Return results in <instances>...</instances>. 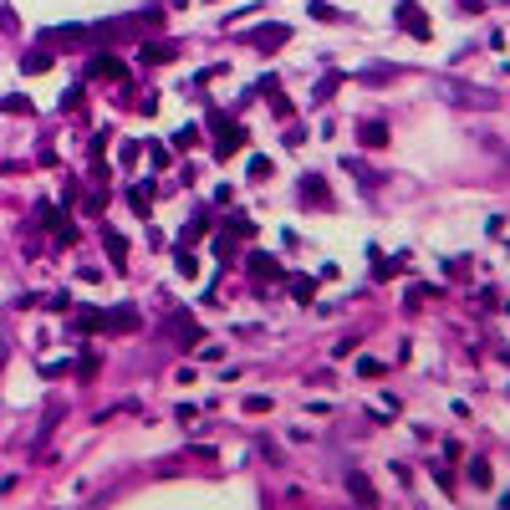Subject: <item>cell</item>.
<instances>
[{
  "instance_id": "cell-1",
  "label": "cell",
  "mask_w": 510,
  "mask_h": 510,
  "mask_svg": "<svg viewBox=\"0 0 510 510\" xmlns=\"http://www.w3.org/2000/svg\"><path fill=\"white\" fill-rule=\"evenodd\" d=\"M87 77H92V82H123V77H128V67L112 57V51H97V57L87 61Z\"/></svg>"
},
{
  "instance_id": "cell-2",
  "label": "cell",
  "mask_w": 510,
  "mask_h": 510,
  "mask_svg": "<svg viewBox=\"0 0 510 510\" xmlns=\"http://www.w3.org/2000/svg\"><path fill=\"white\" fill-rule=\"evenodd\" d=\"M398 21H403V31H409V36H418V41L434 36V31H429V21H424V10H418L413 0H398Z\"/></svg>"
},
{
  "instance_id": "cell-3",
  "label": "cell",
  "mask_w": 510,
  "mask_h": 510,
  "mask_svg": "<svg viewBox=\"0 0 510 510\" xmlns=\"http://www.w3.org/2000/svg\"><path fill=\"white\" fill-rule=\"evenodd\" d=\"M302 204L332 209V189H326V179H322V174H306V179H302Z\"/></svg>"
},
{
  "instance_id": "cell-4",
  "label": "cell",
  "mask_w": 510,
  "mask_h": 510,
  "mask_svg": "<svg viewBox=\"0 0 510 510\" xmlns=\"http://www.w3.org/2000/svg\"><path fill=\"white\" fill-rule=\"evenodd\" d=\"M174 57H179V41H148V46H138L143 67H164V61H174Z\"/></svg>"
},
{
  "instance_id": "cell-5",
  "label": "cell",
  "mask_w": 510,
  "mask_h": 510,
  "mask_svg": "<svg viewBox=\"0 0 510 510\" xmlns=\"http://www.w3.org/2000/svg\"><path fill=\"white\" fill-rule=\"evenodd\" d=\"M133 326H138V311H133V306L102 311V332H133Z\"/></svg>"
},
{
  "instance_id": "cell-6",
  "label": "cell",
  "mask_w": 510,
  "mask_h": 510,
  "mask_svg": "<svg viewBox=\"0 0 510 510\" xmlns=\"http://www.w3.org/2000/svg\"><path fill=\"white\" fill-rule=\"evenodd\" d=\"M291 41V31L286 26H260V31H251V46H260V51H276V46H286Z\"/></svg>"
},
{
  "instance_id": "cell-7",
  "label": "cell",
  "mask_w": 510,
  "mask_h": 510,
  "mask_svg": "<svg viewBox=\"0 0 510 510\" xmlns=\"http://www.w3.org/2000/svg\"><path fill=\"white\" fill-rule=\"evenodd\" d=\"M240 148H245V128H225V133L215 138V159H235Z\"/></svg>"
},
{
  "instance_id": "cell-8",
  "label": "cell",
  "mask_w": 510,
  "mask_h": 510,
  "mask_svg": "<svg viewBox=\"0 0 510 510\" xmlns=\"http://www.w3.org/2000/svg\"><path fill=\"white\" fill-rule=\"evenodd\" d=\"M347 490H352V495H357V500H362V505H377V490H373V480H368V475H362V469H347Z\"/></svg>"
},
{
  "instance_id": "cell-9",
  "label": "cell",
  "mask_w": 510,
  "mask_h": 510,
  "mask_svg": "<svg viewBox=\"0 0 510 510\" xmlns=\"http://www.w3.org/2000/svg\"><path fill=\"white\" fill-rule=\"evenodd\" d=\"M357 143H362V148H388V123H377V117H373V123H362L357 128Z\"/></svg>"
},
{
  "instance_id": "cell-10",
  "label": "cell",
  "mask_w": 510,
  "mask_h": 510,
  "mask_svg": "<svg viewBox=\"0 0 510 510\" xmlns=\"http://www.w3.org/2000/svg\"><path fill=\"white\" fill-rule=\"evenodd\" d=\"M102 240H108V255H112V266L123 271V266H128V240H123L117 230H102Z\"/></svg>"
},
{
  "instance_id": "cell-11",
  "label": "cell",
  "mask_w": 510,
  "mask_h": 510,
  "mask_svg": "<svg viewBox=\"0 0 510 510\" xmlns=\"http://www.w3.org/2000/svg\"><path fill=\"white\" fill-rule=\"evenodd\" d=\"M251 271H255V276H266V281H281V260L276 255H251Z\"/></svg>"
},
{
  "instance_id": "cell-12",
  "label": "cell",
  "mask_w": 510,
  "mask_h": 510,
  "mask_svg": "<svg viewBox=\"0 0 510 510\" xmlns=\"http://www.w3.org/2000/svg\"><path fill=\"white\" fill-rule=\"evenodd\" d=\"M174 271H179L184 281H194V276H199V260H194V255L184 251V245H179V255H174Z\"/></svg>"
},
{
  "instance_id": "cell-13",
  "label": "cell",
  "mask_w": 510,
  "mask_h": 510,
  "mask_svg": "<svg viewBox=\"0 0 510 510\" xmlns=\"http://www.w3.org/2000/svg\"><path fill=\"white\" fill-rule=\"evenodd\" d=\"M337 87H342V77H337V72H332V77H322V82H317V92H311V102H326V97L337 92Z\"/></svg>"
},
{
  "instance_id": "cell-14",
  "label": "cell",
  "mask_w": 510,
  "mask_h": 510,
  "mask_svg": "<svg viewBox=\"0 0 510 510\" xmlns=\"http://www.w3.org/2000/svg\"><path fill=\"white\" fill-rule=\"evenodd\" d=\"M230 235H240V240H251V235H255V219H251V215H235V219H230Z\"/></svg>"
},
{
  "instance_id": "cell-15",
  "label": "cell",
  "mask_w": 510,
  "mask_h": 510,
  "mask_svg": "<svg viewBox=\"0 0 510 510\" xmlns=\"http://www.w3.org/2000/svg\"><path fill=\"white\" fill-rule=\"evenodd\" d=\"M291 291H296V302H311V296H317V281H311V276H296Z\"/></svg>"
},
{
  "instance_id": "cell-16",
  "label": "cell",
  "mask_w": 510,
  "mask_h": 510,
  "mask_svg": "<svg viewBox=\"0 0 510 510\" xmlns=\"http://www.w3.org/2000/svg\"><path fill=\"white\" fill-rule=\"evenodd\" d=\"M72 326H77V332H102V311H82Z\"/></svg>"
},
{
  "instance_id": "cell-17",
  "label": "cell",
  "mask_w": 510,
  "mask_h": 510,
  "mask_svg": "<svg viewBox=\"0 0 510 510\" xmlns=\"http://www.w3.org/2000/svg\"><path fill=\"white\" fill-rule=\"evenodd\" d=\"M398 271H403V260H383V255H377L373 276H377V281H388V276H398Z\"/></svg>"
},
{
  "instance_id": "cell-18",
  "label": "cell",
  "mask_w": 510,
  "mask_h": 510,
  "mask_svg": "<svg viewBox=\"0 0 510 510\" xmlns=\"http://www.w3.org/2000/svg\"><path fill=\"white\" fill-rule=\"evenodd\" d=\"M306 10H311V16H317V21H347V16H342V10H332V6H322V0H311V6H306Z\"/></svg>"
},
{
  "instance_id": "cell-19",
  "label": "cell",
  "mask_w": 510,
  "mask_h": 510,
  "mask_svg": "<svg viewBox=\"0 0 510 510\" xmlns=\"http://www.w3.org/2000/svg\"><path fill=\"white\" fill-rule=\"evenodd\" d=\"M194 143H199V128H179V133H174V148H194Z\"/></svg>"
},
{
  "instance_id": "cell-20",
  "label": "cell",
  "mask_w": 510,
  "mask_h": 510,
  "mask_svg": "<svg viewBox=\"0 0 510 510\" xmlns=\"http://www.w3.org/2000/svg\"><path fill=\"white\" fill-rule=\"evenodd\" d=\"M429 296H444V291H439V286H409V306L429 302Z\"/></svg>"
},
{
  "instance_id": "cell-21",
  "label": "cell",
  "mask_w": 510,
  "mask_h": 510,
  "mask_svg": "<svg viewBox=\"0 0 510 510\" xmlns=\"http://www.w3.org/2000/svg\"><path fill=\"white\" fill-rule=\"evenodd\" d=\"M21 67H26V72H46V67H51V57H46V51H31Z\"/></svg>"
},
{
  "instance_id": "cell-22",
  "label": "cell",
  "mask_w": 510,
  "mask_h": 510,
  "mask_svg": "<svg viewBox=\"0 0 510 510\" xmlns=\"http://www.w3.org/2000/svg\"><path fill=\"white\" fill-rule=\"evenodd\" d=\"M0 108H6V112H31V97H0Z\"/></svg>"
},
{
  "instance_id": "cell-23",
  "label": "cell",
  "mask_w": 510,
  "mask_h": 510,
  "mask_svg": "<svg viewBox=\"0 0 510 510\" xmlns=\"http://www.w3.org/2000/svg\"><path fill=\"white\" fill-rule=\"evenodd\" d=\"M469 480H475V485H490V464L475 460V464H469Z\"/></svg>"
},
{
  "instance_id": "cell-24",
  "label": "cell",
  "mask_w": 510,
  "mask_h": 510,
  "mask_svg": "<svg viewBox=\"0 0 510 510\" xmlns=\"http://www.w3.org/2000/svg\"><path fill=\"white\" fill-rule=\"evenodd\" d=\"M128 204H133L138 215H148V189H133V194H128Z\"/></svg>"
},
{
  "instance_id": "cell-25",
  "label": "cell",
  "mask_w": 510,
  "mask_h": 510,
  "mask_svg": "<svg viewBox=\"0 0 510 510\" xmlns=\"http://www.w3.org/2000/svg\"><path fill=\"white\" fill-rule=\"evenodd\" d=\"M357 373H362V377H377V373H383V362H377V357H362Z\"/></svg>"
},
{
  "instance_id": "cell-26",
  "label": "cell",
  "mask_w": 510,
  "mask_h": 510,
  "mask_svg": "<svg viewBox=\"0 0 510 510\" xmlns=\"http://www.w3.org/2000/svg\"><path fill=\"white\" fill-rule=\"evenodd\" d=\"M266 409H271V398H260V393L245 398V413H266Z\"/></svg>"
},
{
  "instance_id": "cell-27",
  "label": "cell",
  "mask_w": 510,
  "mask_h": 510,
  "mask_svg": "<svg viewBox=\"0 0 510 510\" xmlns=\"http://www.w3.org/2000/svg\"><path fill=\"white\" fill-rule=\"evenodd\" d=\"M251 179H271V159H251Z\"/></svg>"
}]
</instances>
